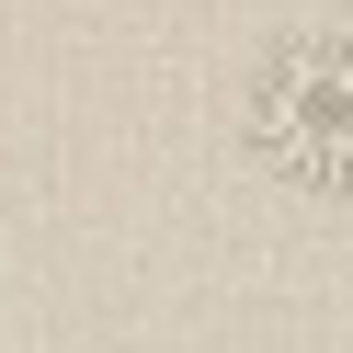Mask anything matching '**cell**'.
Returning <instances> with one entry per match:
<instances>
[{
    "mask_svg": "<svg viewBox=\"0 0 353 353\" xmlns=\"http://www.w3.org/2000/svg\"><path fill=\"white\" fill-rule=\"evenodd\" d=\"M251 160L285 194H353V34H285L251 80Z\"/></svg>",
    "mask_w": 353,
    "mask_h": 353,
    "instance_id": "obj_1",
    "label": "cell"
}]
</instances>
